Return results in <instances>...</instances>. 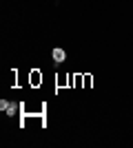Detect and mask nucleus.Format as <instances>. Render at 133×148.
Returning <instances> with one entry per match:
<instances>
[{
    "mask_svg": "<svg viewBox=\"0 0 133 148\" xmlns=\"http://www.w3.org/2000/svg\"><path fill=\"white\" fill-rule=\"evenodd\" d=\"M18 106H20V104H16V102H7V99H2V102H0V111L7 113V115L11 117V115H16V113H18Z\"/></svg>",
    "mask_w": 133,
    "mask_h": 148,
    "instance_id": "f257e3e1",
    "label": "nucleus"
},
{
    "mask_svg": "<svg viewBox=\"0 0 133 148\" xmlns=\"http://www.w3.org/2000/svg\"><path fill=\"white\" fill-rule=\"evenodd\" d=\"M64 60H67V53H64V49H53V62H56V64H62Z\"/></svg>",
    "mask_w": 133,
    "mask_h": 148,
    "instance_id": "f03ea898",
    "label": "nucleus"
},
{
    "mask_svg": "<svg viewBox=\"0 0 133 148\" xmlns=\"http://www.w3.org/2000/svg\"><path fill=\"white\" fill-rule=\"evenodd\" d=\"M40 82H42V75H38V71H33L31 73V84L36 86V84H40Z\"/></svg>",
    "mask_w": 133,
    "mask_h": 148,
    "instance_id": "7ed1b4c3",
    "label": "nucleus"
}]
</instances>
